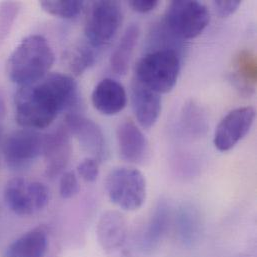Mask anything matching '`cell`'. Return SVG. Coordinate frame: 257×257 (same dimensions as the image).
I'll return each mask as SVG.
<instances>
[{
	"label": "cell",
	"mask_w": 257,
	"mask_h": 257,
	"mask_svg": "<svg viewBox=\"0 0 257 257\" xmlns=\"http://www.w3.org/2000/svg\"><path fill=\"white\" fill-rule=\"evenodd\" d=\"M159 2L157 0H130L129 6L138 13H148L153 11Z\"/></svg>",
	"instance_id": "obj_27"
},
{
	"label": "cell",
	"mask_w": 257,
	"mask_h": 257,
	"mask_svg": "<svg viewBox=\"0 0 257 257\" xmlns=\"http://www.w3.org/2000/svg\"><path fill=\"white\" fill-rule=\"evenodd\" d=\"M241 5L240 0H216L213 1L215 12L221 18L228 17L234 14L239 6Z\"/></svg>",
	"instance_id": "obj_26"
},
{
	"label": "cell",
	"mask_w": 257,
	"mask_h": 257,
	"mask_svg": "<svg viewBox=\"0 0 257 257\" xmlns=\"http://www.w3.org/2000/svg\"><path fill=\"white\" fill-rule=\"evenodd\" d=\"M255 116V110L250 106L231 110L216 127L213 138L214 146L221 152L232 149L249 132Z\"/></svg>",
	"instance_id": "obj_9"
},
{
	"label": "cell",
	"mask_w": 257,
	"mask_h": 257,
	"mask_svg": "<svg viewBox=\"0 0 257 257\" xmlns=\"http://www.w3.org/2000/svg\"><path fill=\"white\" fill-rule=\"evenodd\" d=\"M210 14L196 0H175L169 3L162 20L164 27L177 39H193L208 26Z\"/></svg>",
	"instance_id": "obj_4"
},
{
	"label": "cell",
	"mask_w": 257,
	"mask_h": 257,
	"mask_svg": "<svg viewBox=\"0 0 257 257\" xmlns=\"http://www.w3.org/2000/svg\"><path fill=\"white\" fill-rule=\"evenodd\" d=\"M39 4L46 13L52 16L65 18V19L75 18L81 13L84 7V1H79V0H67V1L43 0Z\"/></svg>",
	"instance_id": "obj_22"
},
{
	"label": "cell",
	"mask_w": 257,
	"mask_h": 257,
	"mask_svg": "<svg viewBox=\"0 0 257 257\" xmlns=\"http://www.w3.org/2000/svg\"><path fill=\"white\" fill-rule=\"evenodd\" d=\"M94 47L89 43H80L70 52L68 60L70 70L75 75H81L96 61Z\"/></svg>",
	"instance_id": "obj_21"
},
{
	"label": "cell",
	"mask_w": 257,
	"mask_h": 257,
	"mask_svg": "<svg viewBox=\"0 0 257 257\" xmlns=\"http://www.w3.org/2000/svg\"><path fill=\"white\" fill-rule=\"evenodd\" d=\"M49 246V233L45 226L35 227L16 240L7 248V257H46Z\"/></svg>",
	"instance_id": "obj_16"
},
{
	"label": "cell",
	"mask_w": 257,
	"mask_h": 257,
	"mask_svg": "<svg viewBox=\"0 0 257 257\" xmlns=\"http://www.w3.org/2000/svg\"><path fill=\"white\" fill-rule=\"evenodd\" d=\"M43 141L44 135L36 130L24 128L11 132L2 144L6 165L12 170L28 168L42 154Z\"/></svg>",
	"instance_id": "obj_8"
},
{
	"label": "cell",
	"mask_w": 257,
	"mask_h": 257,
	"mask_svg": "<svg viewBox=\"0 0 257 257\" xmlns=\"http://www.w3.org/2000/svg\"><path fill=\"white\" fill-rule=\"evenodd\" d=\"M131 105L141 127L149 129L154 126L161 112L160 94L145 87L133 78L131 84Z\"/></svg>",
	"instance_id": "obj_13"
},
{
	"label": "cell",
	"mask_w": 257,
	"mask_h": 257,
	"mask_svg": "<svg viewBox=\"0 0 257 257\" xmlns=\"http://www.w3.org/2000/svg\"><path fill=\"white\" fill-rule=\"evenodd\" d=\"M239 257H254V256H251V255H248V254H244V255H241V256Z\"/></svg>",
	"instance_id": "obj_29"
},
{
	"label": "cell",
	"mask_w": 257,
	"mask_h": 257,
	"mask_svg": "<svg viewBox=\"0 0 257 257\" xmlns=\"http://www.w3.org/2000/svg\"><path fill=\"white\" fill-rule=\"evenodd\" d=\"M42 154L45 163V173L49 178L62 175L72 155L69 132L66 127H59L44 135Z\"/></svg>",
	"instance_id": "obj_11"
},
{
	"label": "cell",
	"mask_w": 257,
	"mask_h": 257,
	"mask_svg": "<svg viewBox=\"0 0 257 257\" xmlns=\"http://www.w3.org/2000/svg\"><path fill=\"white\" fill-rule=\"evenodd\" d=\"M139 33V27L136 24H131L123 33L110 58V66L115 74L125 75L127 73Z\"/></svg>",
	"instance_id": "obj_19"
},
{
	"label": "cell",
	"mask_w": 257,
	"mask_h": 257,
	"mask_svg": "<svg viewBox=\"0 0 257 257\" xmlns=\"http://www.w3.org/2000/svg\"><path fill=\"white\" fill-rule=\"evenodd\" d=\"M96 235L99 245L107 254L120 253L126 245L128 235L125 218L117 211L104 212L98 220Z\"/></svg>",
	"instance_id": "obj_12"
},
{
	"label": "cell",
	"mask_w": 257,
	"mask_h": 257,
	"mask_svg": "<svg viewBox=\"0 0 257 257\" xmlns=\"http://www.w3.org/2000/svg\"><path fill=\"white\" fill-rule=\"evenodd\" d=\"M116 139L123 160L129 163L142 164L148 158V141L142 131L131 120H126L118 126Z\"/></svg>",
	"instance_id": "obj_14"
},
{
	"label": "cell",
	"mask_w": 257,
	"mask_h": 257,
	"mask_svg": "<svg viewBox=\"0 0 257 257\" xmlns=\"http://www.w3.org/2000/svg\"><path fill=\"white\" fill-rule=\"evenodd\" d=\"M177 234L185 246H193L201 234V219L191 206H184L177 216Z\"/></svg>",
	"instance_id": "obj_20"
},
{
	"label": "cell",
	"mask_w": 257,
	"mask_h": 257,
	"mask_svg": "<svg viewBox=\"0 0 257 257\" xmlns=\"http://www.w3.org/2000/svg\"><path fill=\"white\" fill-rule=\"evenodd\" d=\"M65 127L80 143L92 158L105 161L108 157V146L101 128L91 119L78 114H68Z\"/></svg>",
	"instance_id": "obj_10"
},
{
	"label": "cell",
	"mask_w": 257,
	"mask_h": 257,
	"mask_svg": "<svg viewBox=\"0 0 257 257\" xmlns=\"http://www.w3.org/2000/svg\"><path fill=\"white\" fill-rule=\"evenodd\" d=\"M79 191V183L74 172L66 171L61 175L59 182V193L64 199L74 197Z\"/></svg>",
	"instance_id": "obj_24"
},
{
	"label": "cell",
	"mask_w": 257,
	"mask_h": 257,
	"mask_svg": "<svg viewBox=\"0 0 257 257\" xmlns=\"http://www.w3.org/2000/svg\"><path fill=\"white\" fill-rule=\"evenodd\" d=\"M231 81L246 96L253 94L257 81L256 57L248 50H242L233 61Z\"/></svg>",
	"instance_id": "obj_17"
},
{
	"label": "cell",
	"mask_w": 257,
	"mask_h": 257,
	"mask_svg": "<svg viewBox=\"0 0 257 257\" xmlns=\"http://www.w3.org/2000/svg\"><path fill=\"white\" fill-rule=\"evenodd\" d=\"M181 67L179 52L174 49H154L140 58L134 78L158 94L170 92L177 83Z\"/></svg>",
	"instance_id": "obj_3"
},
{
	"label": "cell",
	"mask_w": 257,
	"mask_h": 257,
	"mask_svg": "<svg viewBox=\"0 0 257 257\" xmlns=\"http://www.w3.org/2000/svg\"><path fill=\"white\" fill-rule=\"evenodd\" d=\"M77 101L78 86L72 77L47 74L35 83L19 87L15 94V119L23 128H46Z\"/></svg>",
	"instance_id": "obj_1"
},
{
	"label": "cell",
	"mask_w": 257,
	"mask_h": 257,
	"mask_svg": "<svg viewBox=\"0 0 257 257\" xmlns=\"http://www.w3.org/2000/svg\"><path fill=\"white\" fill-rule=\"evenodd\" d=\"M77 171L83 180L93 182L99 175V162L92 157H87L78 164Z\"/></svg>",
	"instance_id": "obj_25"
},
{
	"label": "cell",
	"mask_w": 257,
	"mask_h": 257,
	"mask_svg": "<svg viewBox=\"0 0 257 257\" xmlns=\"http://www.w3.org/2000/svg\"><path fill=\"white\" fill-rule=\"evenodd\" d=\"M182 123L190 133L199 134L205 129V121L202 112L197 106H194V104H190L186 107V110L183 113Z\"/></svg>",
	"instance_id": "obj_23"
},
{
	"label": "cell",
	"mask_w": 257,
	"mask_h": 257,
	"mask_svg": "<svg viewBox=\"0 0 257 257\" xmlns=\"http://www.w3.org/2000/svg\"><path fill=\"white\" fill-rule=\"evenodd\" d=\"M0 137H1V130H0Z\"/></svg>",
	"instance_id": "obj_30"
},
{
	"label": "cell",
	"mask_w": 257,
	"mask_h": 257,
	"mask_svg": "<svg viewBox=\"0 0 257 257\" xmlns=\"http://www.w3.org/2000/svg\"><path fill=\"white\" fill-rule=\"evenodd\" d=\"M170 222V210L168 204L161 200L156 205L143 232L141 248L145 252L154 250L165 236Z\"/></svg>",
	"instance_id": "obj_18"
},
{
	"label": "cell",
	"mask_w": 257,
	"mask_h": 257,
	"mask_svg": "<svg viewBox=\"0 0 257 257\" xmlns=\"http://www.w3.org/2000/svg\"><path fill=\"white\" fill-rule=\"evenodd\" d=\"M91 100L94 108L103 115L112 116L121 112L127 103L124 87L114 79L105 78L93 89Z\"/></svg>",
	"instance_id": "obj_15"
},
{
	"label": "cell",
	"mask_w": 257,
	"mask_h": 257,
	"mask_svg": "<svg viewBox=\"0 0 257 257\" xmlns=\"http://www.w3.org/2000/svg\"><path fill=\"white\" fill-rule=\"evenodd\" d=\"M54 59L53 50L43 36H27L11 53L7 62V75L19 86L35 83L48 74Z\"/></svg>",
	"instance_id": "obj_2"
},
{
	"label": "cell",
	"mask_w": 257,
	"mask_h": 257,
	"mask_svg": "<svg viewBox=\"0 0 257 257\" xmlns=\"http://www.w3.org/2000/svg\"><path fill=\"white\" fill-rule=\"evenodd\" d=\"M122 19L119 2L110 0L93 2L85 25L87 42L94 48L108 44L118 32Z\"/></svg>",
	"instance_id": "obj_7"
},
{
	"label": "cell",
	"mask_w": 257,
	"mask_h": 257,
	"mask_svg": "<svg viewBox=\"0 0 257 257\" xmlns=\"http://www.w3.org/2000/svg\"><path fill=\"white\" fill-rule=\"evenodd\" d=\"M4 115H5V103L2 96L0 95V119H2Z\"/></svg>",
	"instance_id": "obj_28"
},
{
	"label": "cell",
	"mask_w": 257,
	"mask_h": 257,
	"mask_svg": "<svg viewBox=\"0 0 257 257\" xmlns=\"http://www.w3.org/2000/svg\"><path fill=\"white\" fill-rule=\"evenodd\" d=\"M49 200V189L39 181L15 177L7 181L4 187L7 207L19 216H29L43 210Z\"/></svg>",
	"instance_id": "obj_6"
},
{
	"label": "cell",
	"mask_w": 257,
	"mask_h": 257,
	"mask_svg": "<svg viewBox=\"0 0 257 257\" xmlns=\"http://www.w3.org/2000/svg\"><path fill=\"white\" fill-rule=\"evenodd\" d=\"M105 190L112 203L124 210L134 211L145 202L146 180L135 168L118 167L107 175Z\"/></svg>",
	"instance_id": "obj_5"
}]
</instances>
